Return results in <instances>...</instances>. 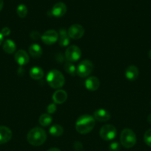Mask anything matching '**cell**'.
I'll return each instance as SVG.
<instances>
[{
	"mask_svg": "<svg viewBox=\"0 0 151 151\" xmlns=\"http://www.w3.org/2000/svg\"><path fill=\"white\" fill-rule=\"evenodd\" d=\"M148 55H149V58H150L151 59V50H150V52H149V54H148Z\"/></svg>",
	"mask_w": 151,
	"mask_h": 151,
	"instance_id": "e575fe53",
	"label": "cell"
},
{
	"mask_svg": "<svg viewBox=\"0 0 151 151\" xmlns=\"http://www.w3.org/2000/svg\"><path fill=\"white\" fill-rule=\"evenodd\" d=\"M53 122V118L48 114H43L38 119V122L43 127L49 126Z\"/></svg>",
	"mask_w": 151,
	"mask_h": 151,
	"instance_id": "7402d4cb",
	"label": "cell"
},
{
	"mask_svg": "<svg viewBox=\"0 0 151 151\" xmlns=\"http://www.w3.org/2000/svg\"><path fill=\"white\" fill-rule=\"evenodd\" d=\"M30 36L33 40H38V38H41V35H40V33L37 31H33L30 35Z\"/></svg>",
	"mask_w": 151,
	"mask_h": 151,
	"instance_id": "83f0119b",
	"label": "cell"
},
{
	"mask_svg": "<svg viewBox=\"0 0 151 151\" xmlns=\"http://www.w3.org/2000/svg\"><path fill=\"white\" fill-rule=\"evenodd\" d=\"M59 44L60 47H68L70 44V37L68 35V32L66 31V29H59Z\"/></svg>",
	"mask_w": 151,
	"mask_h": 151,
	"instance_id": "e0dca14e",
	"label": "cell"
},
{
	"mask_svg": "<svg viewBox=\"0 0 151 151\" xmlns=\"http://www.w3.org/2000/svg\"><path fill=\"white\" fill-rule=\"evenodd\" d=\"M56 109H57V107H56V104L55 103H50L47 106V111L48 114H54L56 112Z\"/></svg>",
	"mask_w": 151,
	"mask_h": 151,
	"instance_id": "4316f807",
	"label": "cell"
},
{
	"mask_svg": "<svg viewBox=\"0 0 151 151\" xmlns=\"http://www.w3.org/2000/svg\"><path fill=\"white\" fill-rule=\"evenodd\" d=\"M15 60L19 66H22L26 65L29 62L30 58L28 52L23 50H19L15 53Z\"/></svg>",
	"mask_w": 151,
	"mask_h": 151,
	"instance_id": "8fae6325",
	"label": "cell"
},
{
	"mask_svg": "<svg viewBox=\"0 0 151 151\" xmlns=\"http://www.w3.org/2000/svg\"><path fill=\"white\" fill-rule=\"evenodd\" d=\"M120 147H121V146H120L119 143L116 142H112L111 144H110L109 150L110 151H119Z\"/></svg>",
	"mask_w": 151,
	"mask_h": 151,
	"instance_id": "484cf974",
	"label": "cell"
},
{
	"mask_svg": "<svg viewBox=\"0 0 151 151\" xmlns=\"http://www.w3.org/2000/svg\"><path fill=\"white\" fill-rule=\"evenodd\" d=\"M41 39L44 44L52 45L59 40V34L54 29H49L44 32L41 36Z\"/></svg>",
	"mask_w": 151,
	"mask_h": 151,
	"instance_id": "ba28073f",
	"label": "cell"
},
{
	"mask_svg": "<svg viewBox=\"0 0 151 151\" xmlns=\"http://www.w3.org/2000/svg\"><path fill=\"white\" fill-rule=\"evenodd\" d=\"M68 34L70 38L73 39H79L82 38L84 34V29L81 24H74L71 25L68 30Z\"/></svg>",
	"mask_w": 151,
	"mask_h": 151,
	"instance_id": "9c48e42d",
	"label": "cell"
},
{
	"mask_svg": "<svg viewBox=\"0 0 151 151\" xmlns=\"http://www.w3.org/2000/svg\"><path fill=\"white\" fill-rule=\"evenodd\" d=\"M99 135L105 141H111L114 139L117 135V130L113 125H105L100 129Z\"/></svg>",
	"mask_w": 151,
	"mask_h": 151,
	"instance_id": "8992f818",
	"label": "cell"
},
{
	"mask_svg": "<svg viewBox=\"0 0 151 151\" xmlns=\"http://www.w3.org/2000/svg\"><path fill=\"white\" fill-rule=\"evenodd\" d=\"M144 140L147 145L151 147V128L148 129L144 135Z\"/></svg>",
	"mask_w": 151,
	"mask_h": 151,
	"instance_id": "d4e9b609",
	"label": "cell"
},
{
	"mask_svg": "<svg viewBox=\"0 0 151 151\" xmlns=\"http://www.w3.org/2000/svg\"><path fill=\"white\" fill-rule=\"evenodd\" d=\"M47 151H61L59 149L56 148V147H52V148H50Z\"/></svg>",
	"mask_w": 151,
	"mask_h": 151,
	"instance_id": "1f68e13d",
	"label": "cell"
},
{
	"mask_svg": "<svg viewBox=\"0 0 151 151\" xmlns=\"http://www.w3.org/2000/svg\"><path fill=\"white\" fill-rule=\"evenodd\" d=\"M49 133L53 137H60L63 134L64 128L60 125L56 124V125H53L50 127V129H49Z\"/></svg>",
	"mask_w": 151,
	"mask_h": 151,
	"instance_id": "44dd1931",
	"label": "cell"
},
{
	"mask_svg": "<svg viewBox=\"0 0 151 151\" xmlns=\"http://www.w3.org/2000/svg\"><path fill=\"white\" fill-rule=\"evenodd\" d=\"M64 69H65V72L68 74H69L71 76H75L76 75H77L76 73V67L75 66V65L73 64L71 62H66L64 66Z\"/></svg>",
	"mask_w": 151,
	"mask_h": 151,
	"instance_id": "603a6c76",
	"label": "cell"
},
{
	"mask_svg": "<svg viewBox=\"0 0 151 151\" xmlns=\"http://www.w3.org/2000/svg\"><path fill=\"white\" fill-rule=\"evenodd\" d=\"M139 69L134 65H130L126 69L125 77L128 81H136L139 77Z\"/></svg>",
	"mask_w": 151,
	"mask_h": 151,
	"instance_id": "9a60e30c",
	"label": "cell"
},
{
	"mask_svg": "<svg viewBox=\"0 0 151 151\" xmlns=\"http://www.w3.org/2000/svg\"><path fill=\"white\" fill-rule=\"evenodd\" d=\"M2 48L4 52L7 54H13L16 52V44L13 41L10 39H7L4 41L2 44Z\"/></svg>",
	"mask_w": 151,
	"mask_h": 151,
	"instance_id": "ac0fdd59",
	"label": "cell"
},
{
	"mask_svg": "<svg viewBox=\"0 0 151 151\" xmlns=\"http://www.w3.org/2000/svg\"><path fill=\"white\" fill-rule=\"evenodd\" d=\"M120 141L123 147L125 148H131L136 143V134L130 128H124L121 133Z\"/></svg>",
	"mask_w": 151,
	"mask_h": 151,
	"instance_id": "277c9868",
	"label": "cell"
},
{
	"mask_svg": "<svg viewBox=\"0 0 151 151\" xmlns=\"http://www.w3.org/2000/svg\"><path fill=\"white\" fill-rule=\"evenodd\" d=\"M3 6H4V1L3 0H0V11L2 10Z\"/></svg>",
	"mask_w": 151,
	"mask_h": 151,
	"instance_id": "4dcf8cb0",
	"label": "cell"
},
{
	"mask_svg": "<svg viewBox=\"0 0 151 151\" xmlns=\"http://www.w3.org/2000/svg\"><path fill=\"white\" fill-rule=\"evenodd\" d=\"M93 117L95 119L99 121V122H107L110 119L111 115L108 111L103 109H100L96 110L93 113Z\"/></svg>",
	"mask_w": 151,
	"mask_h": 151,
	"instance_id": "5bb4252c",
	"label": "cell"
},
{
	"mask_svg": "<svg viewBox=\"0 0 151 151\" xmlns=\"http://www.w3.org/2000/svg\"><path fill=\"white\" fill-rule=\"evenodd\" d=\"M12 131L6 126H0V145L8 142L12 138Z\"/></svg>",
	"mask_w": 151,
	"mask_h": 151,
	"instance_id": "4fadbf2b",
	"label": "cell"
},
{
	"mask_svg": "<svg viewBox=\"0 0 151 151\" xmlns=\"http://www.w3.org/2000/svg\"><path fill=\"white\" fill-rule=\"evenodd\" d=\"M93 69V64L90 60H84L80 62L76 67V73L80 78H87L91 74Z\"/></svg>",
	"mask_w": 151,
	"mask_h": 151,
	"instance_id": "5b68a950",
	"label": "cell"
},
{
	"mask_svg": "<svg viewBox=\"0 0 151 151\" xmlns=\"http://www.w3.org/2000/svg\"><path fill=\"white\" fill-rule=\"evenodd\" d=\"M147 121L150 122V123L151 124V114L149 115V116H148V117H147Z\"/></svg>",
	"mask_w": 151,
	"mask_h": 151,
	"instance_id": "836d02e7",
	"label": "cell"
},
{
	"mask_svg": "<svg viewBox=\"0 0 151 151\" xmlns=\"http://www.w3.org/2000/svg\"><path fill=\"white\" fill-rule=\"evenodd\" d=\"M47 139V134L45 131L39 127L32 128L28 132L27 140L28 143L33 146H40L44 144Z\"/></svg>",
	"mask_w": 151,
	"mask_h": 151,
	"instance_id": "7a4b0ae2",
	"label": "cell"
},
{
	"mask_svg": "<svg viewBox=\"0 0 151 151\" xmlns=\"http://www.w3.org/2000/svg\"><path fill=\"white\" fill-rule=\"evenodd\" d=\"M47 82L53 88H62L65 82L64 75L57 69H52L47 75Z\"/></svg>",
	"mask_w": 151,
	"mask_h": 151,
	"instance_id": "3957f363",
	"label": "cell"
},
{
	"mask_svg": "<svg viewBox=\"0 0 151 151\" xmlns=\"http://www.w3.org/2000/svg\"><path fill=\"white\" fill-rule=\"evenodd\" d=\"M28 51L30 55L34 58H38L42 55V49L37 44H33L30 46Z\"/></svg>",
	"mask_w": 151,
	"mask_h": 151,
	"instance_id": "ffe728a7",
	"label": "cell"
},
{
	"mask_svg": "<svg viewBox=\"0 0 151 151\" xmlns=\"http://www.w3.org/2000/svg\"><path fill=\"white\" fill-rule=\"evenodd\" d=\"M30 76L33 80H40L44 77V71L39 66H34L30 69Z\"/></svg>",
	"mask_w": 151,
	"mask_h": 151,
	"instance_id": "d6986e66",
	"label": "cell"
},
{
	"mask_svg": "<svg viewBox=\"0 0 151 151\" xmlns=\"http://www.w3.org/2000/svg\"><path fill=\"white\" fill-rule=\"evenodd\" d=\"M10 32H11V31H10V28L7 27L2 28V29H1V33L2 34L3 36H8L10 34Z\"/></svg>",
	"mask_w": 151,
	"mask_h": 151,
	"instance_id": "f1b7e54d",
	"label": "cell"
},
{
	"mask_svg": "<svg viewBox=\"0 0 151 151\" xmlns=\"http://www.w3.org/2000/svg\"><path fill=\"white\" fill-rule=\"evenodd\" d=\"M81 56V51L78 47L76 45L70 46L67 48L65 51V58L68 60V61L76 62L80 59Z\"/></svg>",
	"mask_w": 151,
	"mask_h": 151,
	"instance_id": "52a82bcc",
	"label": "cell"
},
{
	"mask_svg": "<svg viewBox=\"0 0 151 151\" xmlns=\"http://www.w3.org/2000/svg\"><path fill=\"white\" fill-rule=\"evenodd\" d=\"M68 99V94L65 91L59 89L55 91L53 95V100L56 104H62Z\"/></svg>",
	"mask_w": 151,
	"mask_h": 151,
	"instance_id": "2e32d148",
	"label": "cell"
},
{
	"mask_svg": "<svg viewBox=\"0 0 151 151\" xmlns=\"http://www.w3.org/2000/svg\"><path fill=\"white\" fill-rule=\"evenodd\" d=\"M95 119L93 116L84 114L79 116L76 122V130L81 134L90 133L95 127Z\"/></svg>",
	"mask_w": 151,
	"mask_h": 151,
	"instance_id": "6da1fadb",
	"label": "cell"
},
{
	"mask_svg": "<svg viewBox=\"0 0 151 151\" xmlns=\"http://www.w3.org/2000/svg\"><path fill=\"white\" fill-rule=\"evenodd\" d=\"M67 12V6L65 3L63 2H59L56 3V4L53 5V7H52L51 13L52 15L53 16H55L56 18H61L63 16H65V14Z\"/></svg>",
	"mask_w": 151,
	"mask_h": 151,
	"instance_id": "30bf717a",
	"label": "cell"
},
{
	"mask_svg": "<svg viewBox=\"0 0 151 151\" xmlns=\"http://www.w3.org/2000/svg\"><path fill=\"white\" fill-rule=\"evenodd\" d=\"M100 86V81L95 76H90L85 81V87L87 90L91 91H96Z\"/></svg>",
	"mask_w": 151,
	"mask_h": 151,
	"instance_id": "7c38bea8",
	"label": "cell"
},
{
	"mask_svg": "<svg viewBox=\"0 0 151 151\" xmlns=\"http://www.w3.org/2000/svg\"><path fill=\"white\" fill-rule=\"evenodd\" d=\"M16 13H17V15L20 18L26 17L28 13V7L25 4H20L19 5H18L17 8H16Z\"/></svg>",
	"mask_w": 151,
	"mask_h": 151,
	"instance_id": "cb8c5ba5",
	"label": "cell"
},
{
	"mask_svg": "<svg viewBox=\"0 0 151 151\" xmlns=\"http://www.w3.org/2000/svg\"><path fill=\"white\" fill-rule=\"evenodd\" d=\"M3 35H2V34L1 33V32H0V45H1V43H2V41H3Z\"/></svg>",
	"mask_w": 151,
	"mask_h": 151,
	"instance_id": "d6a6232c",
	"label": "cell"
},
{
	"mask_svg": "<svg viewBox=\"0 0 151 151\" xmlns=\"http://www.w3.org/2000/svg\"><path fill=\"white\" fill-rule=\"evenodd\" d=\"M74 148L76 150H80L82 148V144L79 142H76L74 143Z\"/></svg>",
	"mask_w": 151,
	"mask_h": 151,
	"instance_id": "f546056e",
	"label": "cell"
},
{
	"mask_svg": "<svg viewBox=\"0 0 151 151\" xmlns=\"http://www.w3.org/2000/svg\"><path fill=\"white\" fill-rule=\"evenodd\" d=\"M150 106H151V101H150Z\"/></svg>",
	"mask_w": 151,
	"mask_h": 151,
	"instance_id": "d590c367",
	"label": "cell"
}]
</instances>
